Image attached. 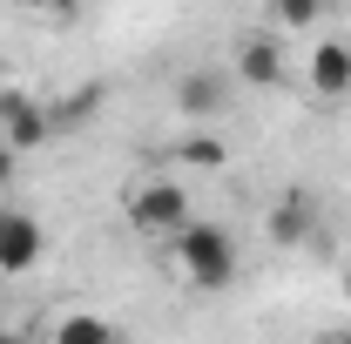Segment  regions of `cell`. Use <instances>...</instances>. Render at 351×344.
I'll return each instance as SVG.
<instances>
[{"label":"cell","instance_id":"30bf717a","mask_svg":"<svg viewBox=\"0 0 351 344\" xmlns=\"http://www.w3.org/2000/svg\"><path fill=\"white\" fill-rule=\"evenodd\" d=\"M47 331H54L61 344H108L115 338V324H108V317H88V310H61Z\"/></svg>","mask_w":351,"mask_h":344},{"label":"cell","instance_id":"6da1fadb","mask_svg":"<svg viewBox=\"0 0 351 344\" xmlns=\"http://www.w3.org/2000/svg\"><path fill=\"white\" fill-rule=\"evenodd\" d=\"M169 263L182 270V284H196V291H230L237 284V243H230L223 223H203V216H189L169 236Z\"/></svg>","mask_w":351,"mask_h":344},{"label":"cell","instance_id":"5bb4252c","mask_svg":"<svg viewBox=\"0 0 351 344\" xmlns=\"http://www.w3.org/2000/svg\"><path fill=\"white\" fill-rule=\"evenodd\" d=\"M345 297H351V263H345Z\"/></svg>","mask_w":351,"mask_h":344},{"label":"cell","instance_id":"8fae6325","mask_svg":"<svg viewBox=\"0 0 351 344\" xmlns=\"http://www.w3.org/2000/svg\"><path fill=\"white\" fill-rule=\"evenodd\" d=\"M263 14L277 21V34H298V27L324 21V0H263Z\"/></svg>","mask_w":351,"mask_h":344},{"label":"cell","instance_id":"5b68a950","mask_svg":"<svg viewBox=\"0 0 351 344\" xmlns=\"http://www.w3.org/2000/svg\"><path fill=\"white\" fill-rule=\"evenodd\" d=\"M223 108H230V75H223V68H189V75H176V115H182V122H217Z\"/></svg>","mask_w":351,"mask_h":344},{"label":"cell","instance_id":"7c38bea8","mask_svg":"<svg viewBox=\"0 0 351 344\" xmlns=\"http://www.w3.org/2000/svg\"><path fill=\"white\" fill-rule=\"evenodd\" d=\"M14 162H21V149H14V142H0V189L14 182Z\"/></svg>","mask_w":351,"mask_h":344},{"label":"cell","instance_id":"3957f363","mask_svg":"<svg viewBox=\"0 0 351 344\" xmlns=\"http://www.w3.org/2000/svg\"><path fill=\"white\" fill-rule=\"evenodd\" d=\"M47 135H54V108H41L27 88H0V142H14L27 156V149H41Z\"/></svg>","mask_w":351,"mask_h":344},{"label":"cell","instance_id":"8992f818","mask_svg":"<svg viewBox=\"0 0 351 344\" xmlns=\"http://www.w3.org/2000/svg\"><path fill=\"white\" fill-rule=\"evenodd\" d=\"M230 82L277 88V82H284V34H243L237 54H230Z\"/></svg>","mask_w":351,"mask_h":344},{"label":"cell","instance_id":"ba28073f","mask_svg":"<svg viewBox=\"0 0 351 344\" xmlns=\"http://www.w3.org/2000/svg\"><path fill=\"white\" fill-rule=\"evenodd\" d=\"M311 230H317V203H311V189H284V196L270 203V243H304Z\"/></svg>","mask_w":351,"mask_h":344},{"label":"cell","instance_id":"7a4b0ae2","mask_svg":"<svg viewBox=\"0 0 351 344\" xmlns=\"http://www.w3.org/2000/svg\"><path fill=\"white\" fill-rule=\"evenodd\" d=\"M189 216H196V210H189V182H182V169H176V175H135L129 196H122V223H129L135 236H149V243H169Z\"/></svg>","mask_w":351,"mask_h":344},{"label":"cell","instance_id":"4fadbf2b","mask_svg":"<svg viewBox=\"0 0 351 344\" xmlns=\"http://www.w3.org/2000/svg\"><path fill=\"white\" fill-rule=\"evenodd\" d=\"M14 7H61V14H75V0H14Z\"/></svg>","mask_w":351,"mask_h":344},{"label":"cell","instance_id":"52a82bcc","mask_svg":"<svg viewBox=\"0 0 351 344\" xmlns=\"http://www.w3.org/2000/svg\"><path fill=\"white\" fill-rule=\"evenodd\" d=\"M304 68H311V95H317V101L351 95V41H317Z\"/></svg>","mask_w":351,"mask_h":344},{"label":"cell","instance_id":"277c9868","mask_svg":"<svg viewBox=\"0 0 351 344\" xmlns=\"http://www.w3.org/2000/svg\"><path fill=\"white\" fill-rule=\"evenodd\" d=\"M47 257V236L27 210H0V277H34Z\"/></svg>","mask_w":351,"mask_h":344},{"label":"cell","instance_id":"9c48e42d","mask_svg":"<svg viewBox=\"0 0 351 344\" xmlns=\"http://www.w3.org/2000/svg\"><path fill=\"white\" fill-rule=\"evenodd\" d=\"M176 169H230V149L217 135L189 129V135H176Z\"/></svg>","mask_w":351,"mask_h":344}]
</instances>
